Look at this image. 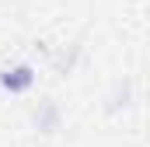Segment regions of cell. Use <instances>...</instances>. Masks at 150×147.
<instances>
[{
    "label": "cell",
    "mask_w": 150,
    "mask_h": 147,
    "mask_svg": "<svg viewBox=\"0 0 150 147\" xmlns=\"http://www.w3.org/2000/svg\"><path fill=\"white\" fill-rule=\"evenodd\" d=\"M0 88L7 95H25L35 88V67L32 63H18V67H7L0 70Z\"/></svg>",
    "instance_id": "obj_1"
},
{
    "label": "cell",
    "mask_w": 150,
    "mask_h": 147,
    "mask_svg": "<svg viewBox=\"0 0 150 147\" xmlns=\"http://www.w3.org/2000/svg\"><path fill=\"white\" fill-rule=\"evenodd\" d=\"M32 123H35L38 133H59V126H63V109H59L52 98H45V102H38V105H35Z\"/></svg>",
    "instance_id": "obj_2"
}]
</instances>
